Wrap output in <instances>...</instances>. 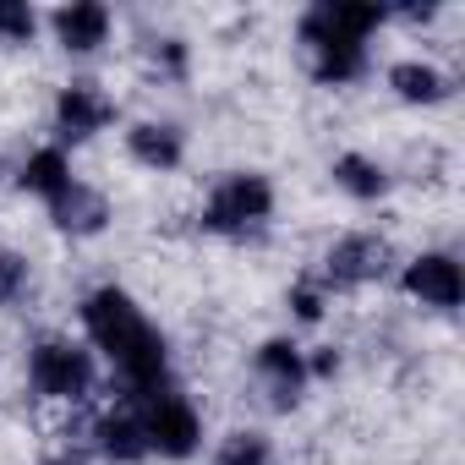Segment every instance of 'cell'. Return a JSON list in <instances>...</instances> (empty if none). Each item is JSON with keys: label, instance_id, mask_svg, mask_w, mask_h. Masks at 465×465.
<instances>
[{"label": "cell", "instance_id": "obj_21", "mask_svg": "<svg viewBox=\"0 0 465 465\" xmlns=\"http://www.w3.org/2000/svg\"><path fill=\"white\" fill-rule=\"evenodd\" d=\"M143 50H148V66H153L164 83H181V77H186V66H192L186 39H148Z\"/></svg>", "mask_w": 465, "mask_h": 465}, {"label": "cell", "instance_id": "obj_13", "mask_svg": "<svg viewBox=\"0 0 465 465\" xmlns=\"http://www.w3.org/2000/svg\"><path fill=\"white\" fill-rule=\"evenodd\" d=\"M88 438H94V454H99V460H110V465H143V460H148L143 416H137V405H132V400H121V405H110V411H99V416H94V427H88Z\"/></svg>", "mask_w": 465, "mask_h": 465}, {"label": "cell", "instance_id": "obj_11", "mask_svg": "<svg viewBox=\"0 0 465 465\" xmlns=\"http://www.w3.org/2000/svg\"><path fill=\"white\" fill-rule=\"evenodd\" d=\"M126 159L137 170H148V175H175L186 164V126L181 121H159V115L132 121L126 126Z\"/></svg>", "mask_w": 465, "mask_h": 465}, {"label": "cell", "instance_id": "obj_20", "mask_svg": "<svg viewBox=\"0 0 465 465\" xmlns=\"http://www.w3.org/2000/svg\"><path fill=\"white\" fill-rule=\"evenodd\" d=\"M329 302H334V296L318 285V274H302V280L285 291V307H291V318H296L302 329H318V323H323V312H329Z\"/></svg>", "mask_w": 465, "mask_h": 465}, {"label": "cell", "instance_id": "obj_17", "mask_svg": "<svg viewBox=\"0 0 465 465\" xmlns=\"http://www.w3.org/2000/svg\"><path fill=\"white\" fill-rule=\"evenodd\" d=\"M208 465H274V443H269V432L242 427V432H230V438L213 449Z\"/></svg>", "mask_w": 465, "mask_h": 465}, {"label": "cell", "instance_id": "obj_16", "mask_svg": "<svg viewBox=\"0 0 465 465\" xmlns=\"http://www.w3.org/2000/svg\"><path fill=\"white\" fill-rule=\"evenodd\" d=\"M72 181H77V170H72V153H66V148H55V143L34 148V153L17 164V186H23L28 197H39V203H55V197H61Z\"/></svg>", "mask_w": 465, "mask_h": 465}, {"label": "cell", "instance_id": "obj_7", "mask_svg": "<svg viewBox=\"0 0 465 465\" xmlns=\"http://www.w3.org/2000/svg\"><path fill=\"white\" fill-rule=\"evenodd\" d=\"M110 126H115V99L99 83L77 77V83L55 88V104H50V137H55V148H83V143H94Z\"/></svg>", "mask_w": 465, "mask_h": 465}, {"label": "cell", "instance_id": "obj_10", "mask_svg": "<svg viewBox=\"0 0 465 465\" xmlns=\"http://www.w3.org/2000/svg\"><path fill=\"white\" fill-rule=\"evenodd\" d=\"M50 34L72 61H88L115 39V12L104 0H66V6L50 12Z\"/></svg>", "mask_w": 465, "mask_h": 465}, {"label": "cell", "instance_id": "obj_1", "mask_svg": "<svg viewBox=\"0 0 465 465\" xmlns=\"http://www.w3.org/2000/svg\"><path fill=\"white\" fill-rule=\"evenodd\" d=\"M77 323H83V345L121 378L126 400H148V394L175 383L170 378V340L126 285L110 280V285L83 291Z\"/></svg>", "mask_w": 465, "mask_h": 465}, {"label": "cell", "instance_id": "obj_22", "mask_svg": "<svg viewBox=\"0 0 465 465\" xmlns=\"http://www.w3.org/2000/svg\"><path fill=\"white\" fill-rule=\"evenodd\" d=\"M340 367H345L340 345H318V351H307V378H312V383H318V378H340Z\"/></svg>", "mask_w": 465, "mask_h": 465}, {"label": "cell", "instance_id": "obj_4", "mask_svg": "<svg viewBox=\"0 0 465 465\" xmlns=\"http://www.w3.org/2000/svg\"><path fill=\"white\" fill-rule=\"evenodd\" d=\"M28 389L50 405H88L99 389V356L72 334H39L23 356Z\"/></svg>", "mask_w": 465, "mask_h": 465}, {"label": "cell", "instance_id": "obj_19", "mask_svg": "<svg viewBox=\"0 0 465 465\" xmlns=\"http://www.w3.org/2000/svg\"><path fill=\"white\" fill-rule=\"evenodd\" d=\"M45 17L28 6V0H0V50H28L39 39Z\"/></svg>", "mask_w": 465, "mask_h": 465}, {"label": "cell", "instance_id": "obj_2", "mask_svg": "<svg viewBox=\"0 0 465 465\" xmlns=\"http://www.w3.org/2000/svg\"><path fill=\"white\" fill-rule=\"evenodd\" d=\"M389 23V6L372 0H318L296 17V45L302 61L312 72V83L323 88H351L372 72V34Z\"/></svg>", "mask_w": 465, "mask_h": 465}, {"label": "cell", "instance_id": "obj_6", "mask_svg": "<svg viewBox=\"0 0 465 465\" xmlns=\"http://www.w3.org/2000/svg\"><path fill=\"white\" fill-rule=\"evenodd\" d=\"M389 263H394L389 236H378V230H351V236H340V242L323 252V263H318L312 274H318V285H323L329 296H351V291L378 285V280L389 274Z\"/></svg>", "mask_w": 465, "mask_h": 465}, {"label": "cell", "instance_id": "obj_3", "mask_svg": "<svg viewBox=\"0 0 465 465\" xmlns=\"http://www.w3.org/2000/svg\"><path fill=\"white\" fill-rule=\"evenodd\" d=\"M197 224L203 236H219V242H258L274 224V181L263 170H224L208 186Z\"/></svg>", "mask_w": 465, "mask_h": 465}, {"label": "cell", "instance_id": "obj_9", "mask_svg": "<svg viewBox=\"0 0 465 465\" xmlns=\"http://www.w3.org/2000/svg\"><path fill=\"white\" fill-rule=\"evenodd\" d=\"M252 378L263 383V394H269L274 411H296L302 394H307V383H312L307 378V351L291 334H269L252 351Z\"/></svg>", "mask_w": 465, "mask_h": 465}, {"label": "cell", "instance_id": "obj_12", "mask_svg": "<svg viewBox=\"0 0 465 465\" xmlns=\"http://www.w3.org/2000/svg\"><path fill=\"white\" fill-rule=\"evenodd\" d=\"M50 208V224L61 230V236H72V242H94V236H104L110 230V197L99 192V186H88L83 175L55 197V203H45Z\"/></svg>", "mask_w": 465, "mask_h": 465}, {"label": "cell", "instance_id": "obj_8", "mask_svg": "<svg viewBox=\"0 0 465 465\" xmlns=\"http://www.w3.org/2000/svg\"><path fill=\"white\" fill-rule=\"evenodd\" d=\"M400 291L416 302V307H427V312H460V302H465V269H460V258L449 252V247H427V252H416L405 269H400Z\"/></svg>", "mask_w": 465, "mask_h": 465}, {"label": "cell", "instance_id": "obj_23", "mask_svg": "<svg viewBox=\"0 0 465 465\" xmlns=\"http://www.w3.org/2000/svg\"><path fill=\"white\" fill-rule=\"evenodd\" d=\"M39 465H77V460H66V454H50V460H39Z\"/></svg>", "mask_w": 465, "mask_h": 465}, {"label": "cell", "instance_id": "obj_18", "mask_svg": "<svg viewBox=\"0 0 465 465\" xmlns=\"http://www.w3.org/2000/svg\"><path fill=\"white\" fill-rule=\"evenodd\" d=\"M34 296V263L17 247H0V312H17Z\"/></svg>", "mask_w": 465, "mask_h": 465}, {"label": "cell", "instance_id": "obj_15", "mask_svg": "<svg viewBox=\"0 0 465 465\" xmlns=\"http://www.w3.org/2000/svg\"><path fill=\"white\" fill-rule=\"evenodd\" d=\"M329 175H334V186L351 197V203H383L389 192H394V175H389V164L383 159H372V153H361V148H345V153H334V164H329Z\"/></svg>", "mask_w": 465, "mask_h": 465}, {"label": "cell", "instance_id": "obj_24", "mask_svg": "<svg viewBox=\"0 0 465 465\" xmlns=\"http://www.w3.org/2000/svg\"><path fill=\"white\" fill-rule=\"evenodd\" d=\"M0 181H6V159H0Z\"/></svg>", "mask_w": 465, "mask_h": 465}, {"label": "cell", "instance_id": "obj_14", "mask_svg": "<svg viewBox=\"0 0 465 465\" xmlns=\"http://www.w3.org/2000/svg\"><path fill=\"white\" fill-rule=\"evenodd\" d=\"M383 83H389V94H394L400 104H411V110H438V104H449V94H454V77H449L438 61H421V55L394 61V66L383 72Z\"/></svg>", "mask_w": 465, "mask_h": 465}, {"label": "cell", "instance_id": "obj_5", "mask_svg": "<svg viewBox=\"0 0 465 465\" xmlns=\"http://www.w3.org/2000/svg\"><path fill=\"white\" fill-rule=\"evenodd\" d=\"M132 405H137V416H143L148 460L159 454V460L181 465V460H192V454L203 449V411H197L175 383L159 389V394H148V400H132Z\"/></svg>", "mask_w": 465, "mask_h": 465}]
</instances>
